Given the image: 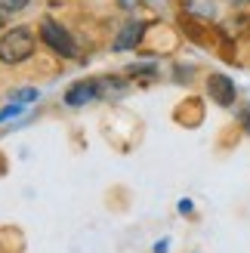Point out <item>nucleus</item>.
I'll list each match as a JSON object with an SVG mask.
<instances>
[{"mask_svg": "<svg viewBox=\"0 0 250 253\" xmlns=\"http://www.w3.org/2000/svg\"><path fill=\"white\" fill-rule=\"evenodd\" d=\"M185 12L210 22V19H216V0H185Z\"/></svg>", "mask_w": 250, "mask_h": 253, "instance_id": "423d86ee", "label": "nucleus"}, {"mask_svg": "<svg viewBox=\"0 0 250 253\" xmlns=\"http://www.w3.org/2000/svg\"><path fill=\"white\" fill-rule=\"evenodd\" d=\"M99 96H102V93H99V81H78V84L68 86L65 102H68L71 108H78V105L93 102V99H99Z\"/></svg>", "mask_w": 250, "mask_h": 253, "instance_id": "20e7f679", "label": "nucleus"}, {"mask_svg": "<svg viewBox=\"0 0 250 253\" xmlns=\"http://www.w3.org/2000/svg\"><path fill=\"white\" fill-rule=\"evenodd\" d=\"M142 34H145V22H139V19H130V22L124 25L121 31H118V37H115V49H118V53H127V49L139 46Z\"/></svg>", "mask_w": 250, "mask_h": 253, "instance_id": "39448f33", "label": "nucleus"}, {"mask_svg": "<svg viewBox=\"0 0 250 253\" xmlns=\"http://www.w3.org/2000/svg\"><path fill=\"white\" fill-rule=\"evenodd\" d=\"M229 6H235V9H247L250 6V0H226Z\"/></svg>", "mask_w": 250, "mask_h": 253, "instance_id": "f8f14e48", "label": "nucleus"}, {"mask_svg": "<svg viewBox=\"0 0 250 253\" xmlns=\"http://www.w3.org/2000/svg\"><path fill=\"white\" fill-rule=\"evenodd\" d=\"M31 0H0V6H6L9 12H16V9H25Z\"/></svg>", "mask_w": 250, "mask_h": 253, "instance_id": "9b49d317", "label": "nucleus"}, {"mask_svg": "<svg viewBox=\"0 0 250 253\" xmlns=\"http://www.w3.org/2000/svg\"><path fill=\"white\" fill-rule=\"evenodd\" d=\"M207 96L213 99L216 105L229 108V105H235V99H238V90H235L232 78H226V74H210L207 78Z\"/></svg>", "mask_w": 250, "mask_h": 253, "instance_id": "7ed1b4c3", "label": "nucleus"}, {"mask_svg": "<svg viewBox=\"0 0 250 253\" xmlns=\"http://www.w3.org/2000/svg\"><path fill=\"white\" fill-rule=\"evenodd\" d=\"M41 41H43V46H49L62 59H74V56H78V43H74V37L62 28V22H56V19H43L41 22Z\"/></svg>", "mask_w": 250, "mask_h": 253, "instance_id": "f03ea898", "label": "nucleus"}, {"mask_svg": "<svg viewBox=\"0 0 250 253\" xmlns=\"http://www.w3.org/2000/svg\"><path fill=\"white\" fill-rule=\"evenodd\" d=\"M34 53V34L28 28H12L0 37V62L6 65H19V62L31 59Z\"/></svg>", "mask_w": 250, "mask_h": 253, "instance_id": "f257e3e1", "label": "nucleus"}, {"mask_svg": "<svg viewBox=\"0 0 250 253\" xmlns=\"http://www.w3.org/2000/svg\"><path fill=\"white\" fill-rule=\"evenodd\" d=\"M41 96L34 90V86H22V90H12L9 93V102H22V105H28V102H34V99Z\"/></svg>", "mask_w": 250, "mask_h": 253, "instance_id": "0eeeda50", "label": "nucleus"}, {"mask_svg": "<svg viewBox=\"0 0 250 253\" xmlns=\"http://www.w3.org/2000/svg\"><path fill=\"white\" fill-rule=\"evenodd\" d=\"M6 19H9V9H6V6H0V28L6 25Z\"/></svg>", "mask_w": 250, "mask_h": 253, "instance_id": "ddd939ff", "label": "nucleus"}, {"mask_svg": "<svg viewBox=\"0 0 250 253\" xmlns=\"http://www.w3.org/2000/svg\"><path fill=\"white\" fill-rule=\"evenodd\" d=\"M22 115V102H9L3 111H0V124H6L9 118H19Z\"/></svg>", "mask_w": 250, "mask_h": 253, "instance_id": "1a4fd4ad", "label": "nucleus"}, {"mask_svg": "<svg viewBox=\"0 0 250 253\" xmlns=\"http://www.w3.org/2000/svg\"><path fill=\"white\" fill-rule=\"evenodd\" d=\"M124 90H127V84H124V81H99V93H102V96H108V93H124Z\"/></svg>", "mask_w": 250, "mask_h": 253, "instance_id": "6e6552de", "label": "nucleus"}, {"mask_svg": "<svg viewBox=\"0 0 250 253\" xmlns=\"http://www.w3.org/2000/svg\"><path fill=\"white\" fill-rule=\"evenodd\" d=\"M118 3H121L124 9H130V6H133V0H118Z\"/></svg>", "mask_w": 250, "mask_h": 253, "instance_id": "2eb2a0df", "label": "nucleus"}, {"mask_svg": "<svg viewBox=\"0 0 250 253\" xmlns=\"http://www.w3.org/2000/svg\"><path fill=\"white\" fill-rule=\"evenodd\" d=\"M130 74H133V78H136V74H142V78H152V74H155V65H152V62H148V65H130Z\"/></svg>", "mask_w": 250, "mask_h": 253, "instance_id": "9d476101", "label": "nucleus"}, {"mask_svg": "<svg viewBox=\"0 0 250 253\" xmlns=\"http://www.w3.org/2000/svg\"><path fill=\"white\" fill-rule=\"evenodd\" d=\"M155 253H167V244H164V241H161V244L155 247Z\"/></svg>", "mask_w": 250, "mask_h": 253, "instance_id": "4468645a", "label": "nucleus"}]
</instances>
